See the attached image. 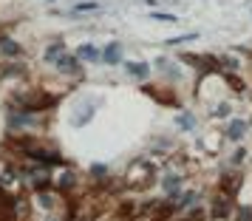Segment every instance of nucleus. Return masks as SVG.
<instances>
[{
  "instance_id": "obj_1",
  "label": "nucleus",
  "mask_w": 252,
  "mask_h": 221,
  "mask_svg": "<svg viewBox=\"0 0 252 221\" xmlns=\"http://www.w3.org/2000/svg\"><path fill=\"white\" fill-rule=\"evenodd\" d=\"M60 105V94H51L48 88H23V91L12 94V105L9 108H20L29 114H51Z\"/></svg>"
},
{
  "instance_id": "obj_3",
  "label": "nucleus",
  "mask_w": 252,
  "mask_h": 221,
  "mask_svg": "<svg viewBox=\"0 0 252 221\" xmlns=\"http://www.w3.org/2000/svg\"><path fill=\"white\" fill-rule=\"evenodd\" d=\"M153 179H156V167H153L148 159H136V162L127 167L125 182H122V185L133 187V190H145V187H150Z\"/></svg>"
},
{
  "instance_id": "obj_27",
  "label": "nucleus",
  "mask_w": 252,
  "mask_h": 221,
  "mask_svg": "<svg viewBox=\"0 0 252 221\" xmlns=\"http://www.w3.org/2000/svg\"><path fill=\"white\" fill-rule=\"evenodd\" d=\"M195 32H190V34H182V37H170V40H167V46H182V43H190V40H195Z\"/></svg>"
},
{
  "instance_id": "obj_24",
  "label": "nucleus",
  "mask_w": 252,
  "mask_h": 221,
  "mask_svg": "<svg viewBox=\"0 0 252 221\" xmlns=\"http://www.w3.org/2000/svg\"><path fill=\"white\" fill-rule=\"evenodd\" d=\"M247 156H250V151H247V148H238V151L229 156V164H232V167H241V164L247 162Z\"/></svg>"
},
{
  "instance_id": "obj_29",
  "label": "nucleus",
  "mask_w": 252,
  "mask_h": 221,
  "mask_svg": "<svg viewBox=\"0 0 252 221\" xmlns=\"http://www.w3.org/2000/svg\"><path fill=\"white\" fill-rule=\"evenodd\" d=\"M48 3H54V0H48Z\"/></svg>"
},
{
  "instance_id": "obj_5",
  "label": "nucleus",
  "mask_w": 252,
  "mask_h": 221,
  "mask_svg": "<svg viewBox=\"0 0 252 221\" xmlns=\"http://www.w3.org/2000/svg\"><path fill=\"white\" fill-rule=\"evenodd\" d=\"M51 65H54V71H57L60 77H65V80H82V74H85V65L80 63V57H77L74 51H65V54L57 57Z\"/></svg>"
},
{
  "instance_id": "obj_15",
  "label": "nucleus",
  "mask_w": 252,
  "mask_h": 221,
  "mask_svg": "<svg viewBox=\"0 0 252 221\" xmlns=\"http://www.w3.org/2000/svg\"><path fill=\"white\" fill-rule=\"evenodd\" d=\"M102 63H105V65H122V63H125V51H122V43L111 40V43L102 48Z\"/></svg>"
},
{
  "instance_id": "obj_19",
  "label": "nucleus",
  "mask_w": 252,
  "mask_h": 221,
  "mask_svg": "<svg viewBox=\"0 0 252 221\" xmlns=\"http://www.w3.org/2000/svg\"><path fill=\"white\" fill-rule=\"evenodd\" d=\"M176 128L184 130V133L195 130V117L190 114V111H179V117H176Z\"/></svg>"
},
{
  "instance_id": "obj_6",
  "label": "nucleus",
  "mask_w": 252,
  "mask_h": 221,
  "mask_svg": "<svg viewBox=\"0 0 252 221\" xmlns=\"http://www.w3.org/2000/svg\"><path fill=\"white\" fill-rule=\"evenodd\" d=\"M235 198L232 196H227V193H221L218 190L216 196H213V201H210V221H224V219H229L232 213H235V204H232Z\"/></svg>"
},
{
  "instance_id": "obj_12",
  "label": "nucleus",
  "mask_w": 252,
  "mask_h": 221,
  "mask_svg": "<svg viewBox=\"0 0 252 221\" xmlns=\"http://www.w3.org/2000/svg\"><path fill=\"white\" fill-rule=\"evenodd\" d=\"M74 54L80 57L82 65H99V63H102V48H96L94 43H82Z\"/></svg>"
},
{
  "instance_id": "obj_7",
  "label": "nucleus",
  "mask_w": 252,
  "mask_h": 221,
  "mask_svg": "<svg viewBox=\"0 0 252 221\" xmlns=\"http://www.w3.org/2000/svg\"><path fill=\"white\" fill-rule=\"evenodd\" d=\"M77 187H80V176H77V170L71 167V164H65L63 170L57 173V179H54V190H57L60 196H74L77 193Z\"/></svg>"
},
{
  "instance_id": "obj_4",
  "label": "nucleus",
  "mask_w": 252,
  "mask_h": 221,
  "mask_svg": "<svg viewBox=\"0 0 252 221\" xmlns=\"http://www.w3.org/2000/svg\"><path fill=\"white\" fill-rule=\"evenodd\" d=\"M46 114H29V111H20V108H9V114H6V125H9V133H29V130L40 128L43 122H46Z\"/></svg>"
},
{
  "instance_id": "obj_28",
  "label": "nucleus",
  "mask_w": 252,
  "mask_h": 221,
  "mask_svg": "<svg viewBox=\"0 0 252 221\" xmlns=\"http://www.w3.org/2000/svg\"><path fill=\"white\" fill-rule=\"evenodd\" d=\"M235 221H252V207H238L235 210Z\"/></svg>"
},
{
  "instance_id": "obj_11",
  "label": "nucleus",
  "mask_w": 252,
  "mask_h": 221,
  "mask_svg": "<svg viewBox=\"0 0 252 221\" xmlns=\"http://www.w3.org/2000/svg\"><path fill=\"white\" fill-rule=\"evenodd\" d=\"M247 130H250V122L238 117V119H229L227 128H224V133H221V136H224L227 142H241L244 136H247Z\"/></svg>"
},
{
  "instance_id": "obj_23",
  "label": "nucleus",
  "mask_w": 252,
  "mask_h": 221,
  "mask_svg": "<svg viewBox=\"0 0 252 221\" xmlns=\"http://www.w3.org/2000/svg\"><path fill=\"white\" fill-rule=\"evenodd\" d=\"M88 173L94 176V182H105V179H111V170L105 167V164H91V170Z\"/></svg>"
},
{
  "instance_id": "obj_2",
  "label": "nucleus",
  "mask_w": 252,
  "mask_h": 221,
  "mask_svg": "<svg viewBox=\"0 0 252 221\" xmlns=\"http://www.w3.org/2000/svg\"><path fill=\"white\" fill-rule=\"evenodd\" d=\"M20 179L32 187V193H40V190H48L54 187V176H51V167H43V164L26 162L20 167Z\"/></svg>"
},
{
  "instance_id": "obj_21",
  "label": "nucleus",
  "mask_w": 252,
  "mask_h": 221,
  "mask_svg": "<svg viewBox=\"0 0 252 221\" xmlns=\"http://www.w3.org/2000/svg\"><path fill=\"white\" fill-rule=\"evenodd\" d=\"M156 71H161V74H167L170 80H179V68H176V63H173V60L159 57V60H156Z\"/></svg>"
},
{
  "instance_id": "obj_22",
  "label": "nucleus",
  "mask_w": 252,
  "mask_h": 221,
  "mask_svg": "<svg viewBox=\"0 0 252 221\" xmlns=\"http://www.w3.org/2000/svg\"><path fill=\"white\" fill-rule=\"evenodd\" d=\"M85 12H99V3L96 0H82L71 6V14H85Z\"/></svg>"
},
{
  "instance_id": "obj_13",
  "label": "nucleus",
  "mask_w": 252,
  "mask_h": 221,
  "mask_svg": "<svg viewBox=\"0 0 252 221\" xmlns=\"http://www.w3.org/2000/svg\"><path fill=\"white\" fill-rule=\"evenodd\" d=\"M127 71V77L136 82H145L150 80V74H153V68H150V63H142V60H130V63H122Z\"/></svg>"
},
{
  "instance_id": "obj_8",
  "label": "nucleus",
  "mask_w": 252,
  "mask_h": 221,
  "mask_svg": "<svg viewBox=\"0 0 252 221\" xmlns=\"http://www.w3.org/2000/svg\"><path fill=\"white\" fill-rule=\"evenodd\" d=\"M159 187H161V193H164L167 201H176V198L182 196V190H184V173H179V170H167V173L159 179Z\"/></svg>"
},
{
  "instance_id": "obj_17",
  "label": "nucleus",
  "mask_w": 252,
  "mask_h": 221,
  "mask_svg": "<svg viewBox=\"0 0 252 221\" xmlns=\"http://www.w3.org/2000/svg\"><path fill=\"white\" fill-rule=\"evenodd\" d=\"M65 51H68V46H65L63 40H54V43H48V46L43 48V60H46V63H54V60L63 57Z\"/></svg>"
},
{
  "instance_id": "obj_14",
  "label": "nucleus",
  "mask_w": 252,
  "mask_h": 221,
  "mask_svg": "<svg viewBox=\"0 0 252 221\" xmlns=\"http://www.w3.org/2000/svg\"><path fill=\"white\" fill-rule=\"evenodd\" d=\"M0 57H6V60L23 57V43H17V40L9 37V34H0Z\"/></svg>"
},
{
  "instance_id": "obj_26",
  "label": "nucleus",
  "mask_w": 252,
  "mask_h": 221,
  "mask_svg": "<svg viewBox=\"0 0 252 221\" xmlns=\"http://www.w3.org/2000/svg\"><path fill=\"white\" fill-rule=\"evenodd\" d=\"M153 20H159V23H179V17L170 12H153Z\"/></svg>"
},
{
  "instance_id": "obj_20",
  "label": "nucleus",
  "mask_w": 252,
  "mask_h": 221,
  "mask_svg": "<svg viewBox=\"0 0 252 221\" xmlns=\"http://www.w3.org/2000/svg\"><path fill=\"white\" fill-rule=\"evenodd\" d=\"M23 74H26V65L23 63H14V60L3 63V68H0V77H23Z\"/></svg>"
},
{
  "instance_id": "obj_18",
  "label": "nucleus",
  "mask_w": 252,
  "mask_h": 221,
  "mask_svg": "<svg viewBox=\"0 0 252 221\" xmlns=\"http://www.w3.org/2000/svg\"><path fill=\"white\" fill-rule=\"evenodd\" d=\"M221 80L229 85V91H235V94H244V91H247V82L241 80L235 71H221Z\"/></svg>"
},
{
  "instance_id": "obj_10",
  "label": "nucleus",
  "mask_w": 252,
  "mask_h": 221,
  "mask_svg": "<svg viewBox=\"0 0 252 221\" xmlns=\"http://www.w3.org/2000/svg\"><path fill=\"white\" fill-rule=\"evenodd\" d=\"M198 201H201V193H198V190H182V196L176 198V201H170V204H173V213L182 216V213H187L190 207H195Z\"/></svg>"
},
{
  "instance_id": "obj_25",
  "label": "nucleus",
  "mask_w": 252,
  "mask_h": 221,
  "mask_svg": "<svg viewBox=\"0 0 252 221\" xmlns=\"http://www.w3.org/2000/svg\"><path fill=\"white\" fill-rule=\"evenodd\" d=\"M229 114H232V105H229V102H218L216 111H213V117H218V119H221V117L227 119Z\"/></svg>"
},
{
  "instance_id": "obj_9",
  "label": "nucleus",
  "mask_w": 252,
  "mask_h": 221,
  "mask_svg": "<svg viewBox=\"0 0 252 221\" xmlns=\"http://www.w3.org/2000/svg\"><path fill=\"white\" fill-rule=\"evenodd\" d=\"M60 201H65V196H60L54 187H48V190H40V193H34V207L46 210V213H54V210L60 207Z\"/></svg>"
},
{
  "instance_id": "obj_16",
  "label": "nucleus",
  "mask_w": 252,
  "mask_h": 221,
  "mask_svg": "<svg viewBox=\"0 0 252 221\" xmlns=\"http://www.w3.org/2000/svg\"><path fill=\"white\" fill-rule=\"evenodd\" d=\"M241 185H244V179H241V173H224L221 176V193H227V196H238V190H241Z\"/></svg>"
}]
</instances>
